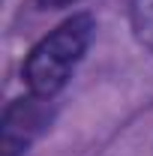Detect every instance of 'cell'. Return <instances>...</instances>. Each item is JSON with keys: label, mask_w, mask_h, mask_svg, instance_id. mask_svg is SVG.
I'll return each mask as SVG.
<instances>
[{"label": "cell", "mask_w": 153, "mask_h": 156, "mask_svg": "<svg viewBox=\"0 0 153 156\" xmlns=\"http://www.w3.org/2000/svg\"><path fill=\"white\" fill-rule=\"evenodd\" d=\"M93 30L96 24L90 15H72L33 45L24 60V81L33 96L51 99L57 90H63L84 51L90 48Z\"/></svg>", "instance_id": "cell-1"}, {"label": "cell", "mask_w": 153, "mask_h": 156, "mask_svg": "<svg viewBox=\"0 0 153 156\" xmlns=\"http://www.w3.org/2000/svg\"><path fill=\"white\" fill-rule=\"evenodd\" d=\"M48 99L42 96H30L27 99H15L9 102V108L3 111V126H0V135H3V156H21L30 141L39 135V129L45 126L48 120V108H45Z\"/></svg>", "instance_id": "cell-2"}, {"label": "cell", "mask_w": 153, "mask_h": 156, "mask_svg": "<svg viewBox=\"0 0 153 156\" xmlns=\"http://www.w3.org/2000/svg\"><path fill=\"white\" fill-rule=\"evenodd\" d=\"M129 24L135 39L153 54V0H129Z\"/></svg>", "instance_id": "cell-3"}, {"label": "cell", "mask_w": 153, "mask_h": 156, "mask_svg": "<svg viewBox=\"0 0 153 156\" xmlns=\"http://www.w3.org/2000/svg\"><path fill=\"white\" fill-rule=\"evenodd\" d=\"M69 3H75V0H39L42 9H60V6H69Z\"/></svg>", "instance_id": "cell-4"}]
</instances>
